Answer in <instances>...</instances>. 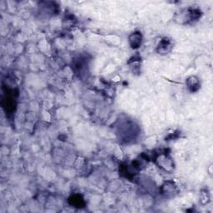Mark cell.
I'll return each instance as SVG.
<instances>
[{"instance_id":"1","label":"cell","mask_w":213,"mask_h":213,"mask_svg":"<svg viewBox=\"0 0 213 213\" xmlns=\"http://www.w3.org/2000/svg\"><path fill=\"white\" fill-rule=\"evenodd\" d=\"M130 43L133 48H137L141 45L142 42V35L141 33H134L130 36Z\"/></svg>"},{"instance_id":"3","label":"cell","mask_w":213,"mask_h":213,"mask_svg":"<svg viewBox=\"0 0 213 213\" xmlns=\"http://www.w3.org/2000/svg\"><path fill=\"white\" fill-rule=\"evenodd\" d=\"M187 84H188V88H192V91H194V88H195L196 87H198V81H197V79L195 77H191L190 78H188V80H187Z\"/></svg>"},{"instance_id":"2","label":"cell","mask_w":213,"mask_h":213,"mask_svg":"<svg viewBox=\"0 0 213 213\" xmlns=\"http://www.w3.org/2000/svg\"><path fill=\"white\" fill-rule=\"evenodd\" d=\"M168 47H171V44L168 41H166V39H164L159 45V48L160 51L159 53H168L169 50L167 49Z\"/></svg>"}]
</instances>
